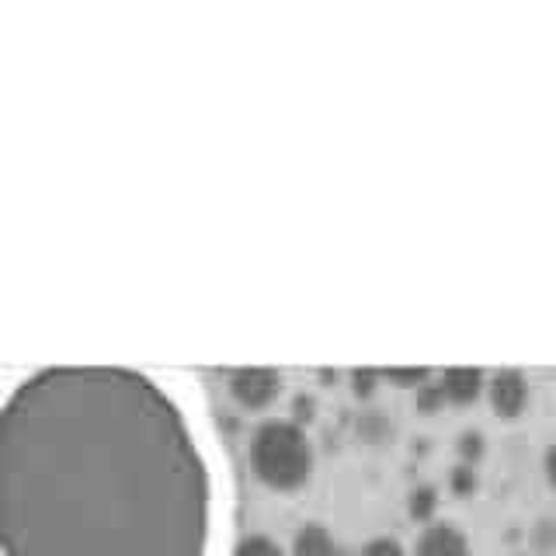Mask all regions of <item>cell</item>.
<instances>
[{"label":"cell","instance_id":"cell-1","mask_svg":"<svg viewBox=\"0 0 556 556\" xmlns=\"http://www.w3.org/2000/svg\"><path fill=\"white\" fill-rule=\"evenodd\" d=\"M219 486L161 379L52 365L0 400V556H213Z\"/></svg>","mask_w":556,"mask_h":556},{"label":"cell","instance_id":"cell-2","mask_svg":"<svg viewBox=\"0 0 556 556\" xmlns=\"http://www.w3.org/2000/svg\"><path fill=\"white\" fill-rule=\"evenodd\" d=\"M251 473L275 494L303 491L313 473V445L303 425L295 421H261L248 445Z\"/></svg>","mask_w":556,"mask_h":556},{"label":"cell","instance_id":"cell-3","mask_svg":"<svg viewBox=\"0 0 556 556\" xmlns=\"http://www.w3.org/2000/svg\"><path fill=\"white\" fill-rule=\"evenodd\" d=\"M226 390H230V400L248 414H261L268 410L278 396H282L286 382H282V372L278 369H268V365H257V369H237L226 382Z\"/></svg>","mask_w":556,"mask_h":556},{"label":"cell","instance_id":"cell-4","mask_svg":"<svg viewBox=\"0 0 556 556\" xmlns=\"http://www.w3.org/2000/svg\"><path fill=\"white\" fill-rule=\"evenodd\" d=\"M486 400H491V410L501 417V421H515V417L526 414L529 400H532L529 376L521 369L491 372L486 376Z\"/></svg>","mask_w":556,"mask_h":556},{"label":"cell","instance_id":"cell-5","mask_svg":"<svg viewBox=\"0 0 556 556\" xmlns=\"http://www.w3.org/2000/svg\"><path fill=\"white\" fill-rule=\"evenodd\" d=\"M410 556H473V549H469V539L459 526H452V521H431L417 535Z\"/></svg>","mask_w":556,"mask_h":556},{"label":"cell","instance_id":"cell-6","mask_svg":"<svg viewBox=\"0 0 556 556\" xmlns=\"http://www.w3.org/2000/svg\"><path fill=\"white\" fill-rule=\"evenodd\" d=\"M439 382L445 390L448 407H469L486 393V372L483 369H469V365H456V369L439 372Z\"/></svg>","mask_w":556,"mask_h":556},{"label":"cell","instance_id":"cell-7","mask_svg":"<svg viewBox=\"0 0 556 556\" xmlns=\"http://www.w3.org/2000/svg\"><path fill=\"white\" fill-rule=\"evenodd\" d=\"M289 556H341V546L327 526H320V521H306V526L292 535Z\"/></svg>","mask_w":556,"mask_h":556},{"label":"cell","instance_id":"cell-8","mask_svg":"<svg viewBox=\"0 0 556 556\" xmlns=\"http://www.w3.org/2000/svg\"><path fill=\"white\" fill-rule=\"evenodd\" d=\"M434 511H439V486H431V483L414 486L410 497H407V515L414 521H421V526H431Z\"/></svg>","mask_w":556,"mask_h":556},{"label":"cell","instance_id":"cell-9","mask_svg":"<svg viewBox=\"0 0 556 556\" xmlns=\"http://www.w3.org/2000/svg\"><path fill=\"white\" fill-rule=\"evenodd\" d=\"M529 549L532 556H556V518H535L529 529Z\"/></svg>","mask_w":556,"mask_h":556},{"label":"cell","instance_id":"cell-10","mask_svg":"<svg viewBox=\"0 0 556 556\" xmlns=\"http://www.w3.org/2000/svg\"><path fill=\"white\" fill-rule=\"evenodd\" d=\"M358 434L369 445H387L390 442V434H393V425H390V417L382 414V410H369V414H362V421H358Z\"/></svg>","mask_w":556,"mask_h":556},{"label":"cell","instance_id":"cell-11","mask_svg":"<svg viewBox=\"0 0 556 556\" xmlns=\"http://www.w3.org/2000/svg\"><path fill=\"white\" fill-rule=\"evenodd\" d=\"M414 407L421 410V414H439L448 407V400H445V390H442V382L439 376H431L425 387H417L414 390Z\"/></svg>","mask_w":556,"mask_h":556},{"label":"cell","instance_id":"cell-12","mask_svg":"<svg viewBox=\"0 0 556 556\" xmlns=\"http://www.w3.org/2000/svg\"><path fill=\"white\" fill-rule=\"evenodd\" d=\"M480 486V473L477 466H466V463H456L448 469V491L456 497H473Z\"/></svg>","mask_w":556,"mask_h":556},{"label":"cell","instance_id":"cell-13","mask_svg":"<svg viewBox=\"0 0 556 556\" xmlns=\"http://www.w3.org/2000/svg\"><path fill=\"white\" fill-rule=\"evenodd\" d=\"M483 452H486V439H483V431H477V428L463 431L456 439V456L466 466H477L483 459Z\"/></svg>","mask_w":556,"mask_h":556},{"label":"cell","instance_id":"cell-14","mask_svg":"<svg viewBox=\"0 0 556 556\" xmlns=\"http://www.w3.org/2000/svg\"><path fill=\"white\" fill-rule=\"evenodd\" d=\"M230 556H286V553L268 535H248V539H240V543L233 546Z\"/></svg>","mask_w":556,"mask_h":556},{"label":"cell","instance_id":"cell-15","mask_svg":"<svg viewBox=\"0 0 556 556\" xmlns=\"http://www.w3.org/2000/svg\"><path fill=\"white\" fill-rule=\"evenodd\" d=\"M431 376H434L431 369H382V379L393 382V387H400V390H417V387H425V382H428Z\"/></svg>","mask_w":556,"mask_h":556},{"label":"cell","instance_id":"cell-16","mask_svg":"<svg viewBox=\"0 0 556 556\" xmlns=\"http://www.w3.org/2000/svg\"><path fill=\"white\" fill-rule=\"evenodd\" d=\"M379 382H382V372L379 369H355L352 372V393L358 400H372L376 390H379Z\"/></svg>","mask_w":556,"mask_h":556},{"label":"cell","instance_id":"cell-17","mask_svg":"<svg viewBox=\"0 0 556 556\" xmlns=\"http://www.w3.org/2000/svg\"><path fill=\"white\" fill-rule=\"evenodd\" d=\"M355 556H407V549L400 546V539H393V535H376Z\"/></svg>","mask_w":556,"mask_h":556},{"label":"cell","instance_id":"cell-18","mask_svg":"<svg viewBox=\"0 0 556 556\" xmlns=\"http://www.w3.org/2000/svg\"><path fill=\"white\" fill-rule=\"evenodd\" d=\"M543 473H546V483L556 491V442L546 448V456H543Z\"/></svg>","mask_w":556,"mask_h":556},{"label":"cell","instance_id":"cell-19","mask_svg":"<svg viewBox=\"0 0 556 556\" xmlns=\"http://www.w3.org/2000/svg\"><path fill=\"white\" fill-rule=\"evenodd\" d=\"M511 556H529V553H511Z\"/></svg>","mask_w":556,"mask_h":556}]
</instances>
